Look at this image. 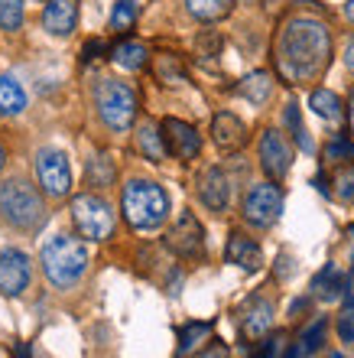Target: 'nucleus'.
Masks as SVG:
<instances>
[{"mask_svg": "<svg viewBox=\"0 0 354 358\" xmlns=\"http://www.w3.org/2000/svg\"><path fill=\"white\" fill-rule=\"evenodd\" d=\"M224 257H228V264L241 267V271H251V273L263 267V251H260V245H257L253 238L241 235V231H234V235L228 238Z\"/></svg>", "mask_w": 354, "mask_h": 358, "instance_id": "nucleus-14", "label": "nucleus"}, {"mask_svg": "<svg viewBox=\"0 0 354 358\" xmlns=\"http://www.w3.org/2000/svg\"><path fill=\"white\" fill-rule=\"evenodd\" d=\"M88 179H91V186H108L114 179V166L104 157H98V160L91 163V173H88Z\"/></svg>", "mask_w": 354, "mask_h": 358, "instance_id": "nucleus-32", "label": "nucleus"}, {"mask_svg": "<svg viewBox=\"0 0 354 358\" xmlns=\"http://www.w3.org/2000/svg\"><path fill=\"white\" fill-rule=\"evenodd\" d=\"M338 336H341V342H354V303H348L338 316Z\"/></svg>", "mask_w": 354, "mask_h": 358, "instance_id": "nucleus-33", "label": "nucleus"}, {"mask_svg": "<svg viewBox=\"0 0 354 358\" xmlns=\"http://www.w3.org/2000/svg\"><path fill=\"white\" fill-rule=\"evenodd\" d=\"M72 218L78 231L91 241H104L114 235V208L98 196H75L72 199Z\"/></svg>", "mask_w": 354, "mask_h": 358, "instance_id": "nucleus-6", "label": "nucleus"}, {"mask_svg": "<svg viewBox=\"0 0 354 358\" xmlns=\"http://www.w3.org/2000/svg\"><path fill=\"white\" fill-rule=\"evenodd\" d=\"M33 280V267H29V257L17 248H3L0 251V293L3 296H20V293L29 287Z\"/></svg>", "mask_w": 354, "mask_h": 358, "instance_id": "nucleus-10", "label": "nucleus"}, {"mask_svg": "<svg viewBox=\"0 0 354 358\" xmlns=\"http://www.w3.org/2000/svg\"><path fill=\"white\" fill-rule=\"evenodd\" d=\"M351 131H354V94H351Z\"/></svg>", "mask_w": 354, "mask_h": 358, "instance_id": "nucleus-42", "label": "nucleus"}, {"mask_svg": "<svg viewBox=\"0 0 354 358\" xmlns=\"http://www.w3.org/2000/svg\"><path fill=\"white\" fill-rule=\"evenodd\" d=\"M0 27L3 29L23 27V0H0Z\"/></svg>", "mask_w": 354, "mask_h": 358, "instance_id": "nucleus-30", "label": "nucleus"}, {"mask_svg": "<svg viewBox=\"0 0 354 358\" xmlns=\"http://www.w3.org/2000/svg\"><path fill=\"white\" fill-rule=\"evenodd\" d=\"M335 196L341 199V202H351L354 199V170H341L335 179Z\"/></svg>", "mask_w": 354, "mask_h": 358, "instance_id": "nucleus-34", "label": "nucleus"}, {"mask_svg": "<svg viewBox=\"0 0 354 358\" xmlns=\"http://www.w3.org/2000/svg\"><path fill=\"white\" fill-rule=\"evenodd\" d=\"M0 215L7 218L13 228H23V231H33V228L43 225L46 218V206L39 192L23 179H10L0 186Z\"/></svg>", "mask_w": 354, "mask_h": 358, "instance_id": "nucleus-4", "label": "nucleus"}, {"mask_svg": "<svg viewBox=\"0 0 354 358\" xmlns=\"http://www.w3.org/2000/svg\"><path fill=\"white\" fill-rule=\"evenodd\" d=\"M23 108H27V94H23V88L17 85V78L3 76L0 78V114L13 117V114H20Z\"/></svg>", "mask_w": 354, "mask_h": 358, "instance_id": "nucleus-24", "label": "nucleus"}, {"mask_svg": "<svg viewBox=\"0 0 354 358\" xmlns=\"http://www.w3.org/2000/svg\"><path fill=\"white\" fill-rule=\"evenodd\" d=\"M325 160H328V163L354 160V143H351V141H341V137H338V141H332V143L325 147Z\"/></svg>", "mask_w": 354, "mask_h": 358, "instance_id": "nucleus-31", "label": "nucleus"}, {"mask_svg": "<svg viewBox=\"0 0 354 358\" xmlns=\"http://www.w3.org/2000/svg\"><path fill=\"white\" fill-rule=\"evenodd\" d=\"M166 245L179 257H186V261H198V257L205 255V231H202V225L196 222L192 212H182L176 218V225L169 228V235H166Z\"/></svg>", "mask_w": 354, "mask_h": 358, "instance_id": "nucleus-9", "label": "nucleus"}, {"mask_svg": "<svg viewBox=\"0 0 354 358\" xmlns=\"http://www.w3.org/2000/svg\"><path fill=\"white\" fill-rule=\"evenodd\" d=\"M328 56H332V36L325 23L312 17H296L283 27L276 43V66L286 82L299 85L318 78L328 66Z\"/></svg>", "mask_w": 354, "mask_h": 358, "instance_id": "nucleus-1", "label": "nucleus"}, {"mask_svg": "<svg viewBox=\"0 0 354 358\" xmlns=\"http://www.w3.org/2000/svg\"><path fill=\"white\" fill-rule=\"evenodd\" d=\"M121 206H124V218L137 231H153L169 215V196L163 192V186L149 182V179H131L124 186Z\"/></svg>", "mask_w": 354, "mask_h": 358, "instance_id": "nucleus-2", "label": "nucleus"}, {"mask_svg": "<svg viewBox=\"0 0 354 358\" xmlns=\"http://www.w3.org/2000/svg\"><path fill=\"white\" fill-rule=\"evenodd\" d=\"M283 212V192L276 182H257L244 199V218L257 228H270Z\"/></svg>", "mask_w": 354, "mask_h": 358, "instance_id": "nucleus-8", "label": "nucleus"}, {"mask_svg": "<svg viewBox=\"0 0 354 358\" xmlns=\"http://www.w3.org/2000/svg\"><path fill=\"white\" fill-rule=\"evenodd\" d=\"M345 283H348V277H345V271L338 264H325L322 267V273H316V280H312V293L316 296H322L325 303H332V300H338L341 293H345Z\"/></svg>", "mask_w": 354, "mask_h": 358, "instance_id": "nucleus-18", "label": "nucleus"}, {"mask_svg": "<svg viewBox=\"0 0 354 358\" xmlns=\"http://www.w3.org/2000/svg\"><path fill=\"white\" fill-rule=\"evenodd\" d=\"M156 78L163 82V85H182L186 82V66H182V59L172 56V52H163V56H156Z\"/></svg>", "mask_w": 354, "mask_h": 358, "instance_id": "nucleus-25", "label": "nucleus"}, {"mask_svg": "<svg viewBox=\"0 0 354 358\" xmlns=\"http://www.w3.org/2000/svg\"><path fill=\"white\" fill-rule=\"evenodd\" d=\"M98 56H108V43H104V39H91V43L82 49V62H91V59H98Z\"/></svg>", "mask_w": 354, "mask_h": 358, "instance_id": "nucleus-36", "label": "nucleus"}, {"mask_svg": "<svg viewBox=\"0 0 354 358\" xmlns=\"http://www.w3.org/2000/svg\"><path fill=\"white\" fill-rule=\"evenodd\" d=\"M0 166H3V147H0Z\"/></svg>", "mask_w": 354, "mask_h": 358, "instance_id": "nucleus-44", "label": "nucleus"}, {"mask_svg": "<svg viewBox=\"0 0 354 358\" xmlns=\"http://www.w3.org/2000/svg\"><path fill=\"white\" fill-rule=\"evenodd\" d=\"M17 358H33V345H29V342H20V345H17Z\"/></svg>", "mask_w": 354, "mask_h": 358, "instance_id": "nucleus-39", "label": "nucleus"}, {"mask_svg": "<svg viewBox=\"0 0 354 358\" xmlns=\"http://www.w3.org/2000/svg\"><path fill=\"white\" fill-rule=\"evenodd\" d=\"M94 101H98V114H101V121L111 127V131H127L137 117V94H133L131 85H124V82H101L98 92H94Z\"/></svg>", "mask_w": 354, "mask_h": 358, "instance_id": "nucleus-5", "label": "nucleus"}, {"mask_svg": "<svg viewBox=\"0 0 354 358\" xmlns=\"http://www.w3.org/2000/svg\"><path fill=\"white\" fill-rule=\"evenodd\" d=\"M325 329H328V320H325V316L312 320L306 329H302V336H299V342H302L299 349H302V352H316L318 345H322V339H325Z\"/></svg>", "mask_w": 354, "mask_h": 358, "instance_id": "nucleus-29", "label": "nucleus"}, {"mask_svg": "<svg viewBox=\"0 0 354 358\" xmlns=\"http://www.w3.org/2000/svg\"><path fill=\"white\" fill-rule=\"evenodd\" d=\"M328 358H345V355H341V352H332V355H328Z\"/></svg>", "mask_w": 354, "mask_h": 358, "instance_id": "nucleus-43", "label": "nucleus"}, {"mask_svg": "<svg viewBox=\"0 0 354 358\" xmlns=\"http://www.w3.org/2000/svg\"><path fill=\"white\" fill-rule=\"evenodd\" d=\"M198 199L205 202L212 212H224L228 208V199H231V186H228V176L221 170H205L198 179Z\"/></svg>", "mask_w": 354, "mask_h": 358, "instance_id": "nucleus-17", "label": "nucleus"}, {"mask_svg": "<svg viewBox=\"0 0 354 358\" xmlns=\"http://www.w3.org/2000/svg\"><path fill=\"white\" fill-rule=\"evenodd\" d=\"M237 92H241L251 104H263L273 94V78L267 76V72H251V76L237 85Z\"/></svg>", "mask_w": 354, "mask_h": 358, "instance_id": "nucleus-23", "label": "nucleus"}, {"mask_svg": "<svg viewBox=\"0 0 354 358\" xmlns=\"http://www.w3.org/2000/svg\"><path fill=\"white\" fill-rule=\"evenodd\" d=\"M36 173H39V186L49 199H66L72 192V170H68V160L62 150H39L36 157Z\"/></svg>", "mask_w": 354, "mask_h": 358, "instance_id": "nucleus-7", "label": "nucleus"}, {"mask_svg": "<svg viewBox=\"0 0 354 358\" xmlns=\"http://www.w3.org/2000/svg\"><path fill=\"white\" fill-rule=\"evenodd\" d=\"M237 316H241L244 336H247V339H260L263 332L273 326V303L263 300V296H251V300L237 310Z\"/></svg>", "mask_w": 354, "mask_h": 358, "instance_id": "nucleus-13", "label": "nucleus"}, {"mask_svg": "<svg viewBox=\"0 0 354 358\" xmlns=\"http://www.w3.org/2000/svg\"><path fill=\"white\" fill-rule=\"evenodd\" d=\"M78 23V3L75 0H49L43 10V27L49 36H72Z\"/></svg>", "mask_w": 354, "mask_h": 358, "instance_id": "nucleus-15", "label": "nucleus"}, {"mask_svg": "<svg viewBox=\"0 0 354 358\" xmlns=\"http://www.w3.org/2000/svg\"><path fill=\"white\" fill-rule=\"evenodd\" d=\"M309 108L322 117L325 124H341V98L335 92H328V88H316V92L309 94Z\"/></svg>", "mask_w": 354, "mask_h": 358, "instance_id": "nucleus-20", "label": "nucleus"}, {"mask_svg": "<svg viewBox=\"0 0 354 358\" xmlns=\"http://www.w3.org/2000/svg\"><path fill=\"white\" fill-rule=\"evenodd\" d=\"M212 329H214L212 322H186V326L179 329V358L192 355V352L212 336Z\"/></svg>", "mask_w": 354, "mask_h": 358, "instance_id": "nucleus-22", "label": "nucleus"}, {"mask_svg": "<svg viewBox=\"0 0 354 358\" xmlns=\"http://www.w3.org/2000/svg\"><path fill=\"white\" fill-rule=\"evenodd\" d=\"M280 349H283V336H273V339H267L260 349L253 352V358H276Z\"/></svg>", "mask_w": 354, "mask_h": 358, "instance_id": "nucleus-35", "label": "nucleus"}, {"mask_svg": "<svg viewBox=\"0 0 354 358\" xmlns=\"http://www.w3.org/2000/svg\"><path fill=\"white\" fill-rule=\"evenodd\" d=\"M39 261H43V271H46L49 283H56V287H72V283H78L82 273L88 271V248H84L78 238L56 235L43 245Z\"/></svg>", "mask_w": 354, "mask_h": 358, "instance_id": "nucleus-3", "label": "nucleus"}, {"mask_svg": "<svg viewBox=\"0 0 354 358\" xmlns=\"http://www.w3.org/2000/svg\"><path fill=\"white\" fill-rule=\"evenodd\" d=\"M163 137H166L169 153L179 157V160H192V157H198V150H202V141H198L196 127L186 121H179V117H166V121H163Z\"/></svg>", "mask_w": 354, "mask_h": 358, "instance_id": "nucleus-12", "label": "nucleus"}, {"mask_svg": "<svg viewBox=\"0 0 354 358\" xmlns=\"http://www.w3.org/2000/svg\"><path fill=\"white\" fill-rule=\"evenodd\" d=\"M186 10L196 20L212 23V20H221L231 13V0H186Z\"/></svg>", "mask_w": 354, "mask_h": 358, "instance_id": "nucleus-26", "label": "nucleus"}, {"mask_svg": "<svg viewBox=\"0 0 354 358\" xmlns=\"http://www.w3.org/2000/svg\"><path fill=\"white\" fill-rule=\"evenodd\" d=\"M345 13H348V20L354 23V0H348V7H345Z\"/></svg>", "mask_w": 354, "mask_h": 358, "instance_id": "nucleus-41", "label": "nucleus"}, {"mask_svg": "<svg viewBox=\"0 0 354 358\" xmlns=\"http://www.w3.org/2000/svg\"><path fill=\"white\" fill-rule=\"evenodd\" d=\"M260 166L263 173L270 179H283L289 173V163H293V150H289V143L283 141L280 131H267L260 137Z\"/></svg>", "mask_w": 354, "mask_h": 358, "instance_id": "nucleus-11", "label": "nucleus"}, {"mask_svg": "<svg viewBox=\"0 0 354 358\" xmlns=\"http://www.w3.org/2000/svg\"><path fill=\"white\" fill-rule=\"evenodd\" d=\"M137 143H140V150L147 153L149 163H163L166 160V137H163V127L156 131V124H140V131H137Z\"/></svg>", "mask_w": 354, "mask_h": 358, "instance_id": "nucleus-21", "label": "nucleus"}, {"mask_svg": "<svg viewBox=\"0 0 354 358\" xmlns=\"http://www.w3.org/2000/svg\"><path fill=\"white\" fill-rule=\"evenodd\" d=\"M137 3L133 0H117V7H114L111 13V29L114 33H127V29H133V23H137Z\"/></svg>", "mask_w": 354, "mask_h": 358, "instance_id": "nucleus-28", "label": "nucleus"}, {"mask_svg": "<svg viewBox=\"0 0 354 358\" xmlns=\"http://www.w3.org/2000/svg\"><path fill=\"white\" fill-rule=\"evenodd\" d=\"M283 121H286V127L293 131V137H296V143L302 147V150H306V153L316 150V147H312V141H309L306 127H302V117H299V104H296V101L286 104V111H283Z\"/></svg>", "mask_w": 354, "mask_h": 358, "instance_id": "nucleus-27", "label": "nucleus"}, {"mask_svg": "<svg viewBox=\"0 0 354 358\" xmlns=\"http://www.w3.org/2000/svg\"><path fill=\"white\" fill-rule=\"evenodd\" d=\"M212 141L221 150H237L247 141V127H244V121L237 114L221 111V114H214V121H212Z\"/></svg>", "mask_w": 354, "mask_h": 358, "instance_id": "nucleus-16", "label": "nucleus"}, {"mask_svg": "<svg viewBox=\"0 0 354 358\" xmlns=\"http://www.w3.org/2000/svg\"><path fill=\"white\" fill-rule=\"evenodd\" d=\"M345 66L354 72V39H351V43H348V46H345Z\"/></svg>", "mask_w": 354, "mask_h": 358, "instance_id": "nucleus-38", "label": "nucleus"}, {"mask_svg": "<svg viewBox=\"0 0 354 358\" xmlns=\"http://www.w3.org/2000/svg\"><path fill=\"white\" fill-rule=\"evenodd\" d=\"M299 355H302V349H299V345H293V349L283 352V358H299Z\"/></svg>", "mask_w": 354, "mask_h": 358, "instance_id": "nucleus-40", "label": "nucleus"}, {"mask_svg": "<svg viewBox=\"0 0 354 358\" xmlns=\"http://www.w3.org/2000/svg\"><path fill=\"white\" fill-rule=\"evenodd\" d=\"M198 358H228V349H224L221 342H214V345H208V349L202 352Z\"/></svg>", "mask_w": 354, "mask_h": 358, "instance_id": "nucleus-37", "label": "nucleus"}, {"mask_svg": "<svg viewBox=\"0 0 354 358\" xmlns=\"http://www.w3.org/2000/svg\"><path fill=\"white\" fill-rule=\"evenodd\" d=\"M114 62L121 69H127V72H140V69H147L149 56H147V46L143 43H137V39H124V43H117V46L111 49Z\"/></svg>", "mask_w": 354, "mask_h": 358, "instance_id": "nucleus-19", "label": "nucleus"}]
</instances>
